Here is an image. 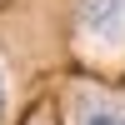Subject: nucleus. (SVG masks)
<instances>
[{"instance_id": "obj_1", "label": "nucleus", "mask_w": 125, "mask_h": 125, "mask_svg": "<svg viewBox=\"0 0 125 125\" xmlns=\"http://www.w3.org/2000/svg\"><path fill=\"white\" fill-rule=\"evenodd\" d=\"M80 20H85L90 35L115 40L125 30V0H80Z\"/></svg>"}, {"instance_id": "obj_2", "label": "nucleus", "mask_w": 125, "mask_h": 125, "mask_svg": "<svg viewBox=\"0 0 125 125\" xmlns=\"http://www.w3.org/2000/svg\"><path fill=\"white\" fill-rule=\"evenodd\" d=\"M75 125H125V105L110 95H80L75 100Z\"/></svg>"}, {"instance_id": "obj_3", "label": "nucleus", "mask_w": 125, "mask_h": 125, "mask_svg": "<svg viewBox=\"0 0 125 125\" xmlns=\"http://www.w3.org/2000/svg\"><path fill=\"white\" fill-rule=\"evenodd\" d=\"M0 120H5V75H0Z\"/></svg>"}]
</instances>
